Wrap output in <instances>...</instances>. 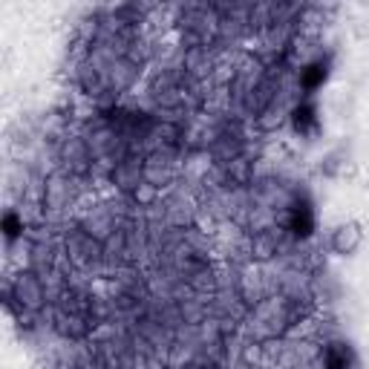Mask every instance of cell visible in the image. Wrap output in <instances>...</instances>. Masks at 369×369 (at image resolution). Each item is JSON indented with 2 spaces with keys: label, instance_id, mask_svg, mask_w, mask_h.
I'll return each mask as SVG.
<instances>
[{
  "label": "cell",
  "instance_id": "obj_1",
  "mask_svg": "<svg viewBox=\"0 0 369 369\" xmlns=\"http://www.w3.org/2000/svg\"><path fill=\"white\" fill-rule=\"evenodd\" d=\"M289 124L297 136L312 138L320 130V119H317V104L312 99H297L289 107Z\"/></svg>",
  "mask_w": 369,
  "mask_h": 369
},
{
  "label": "cell",
  "instance_id": "obj_2",
  "mask_svg": "<svg viewBox=\"0 0 369 369\" xmlns=\"http://www.w3.org/2000/svg\"><path fill=\"white\" fill-rule=\"evenodd\" d=\"M361 240H363V234H361L358 222H340L329 237V248L335 254H340V257H349V254H355L361 248Z\"/></svg>",
  "mask_w": 369,
  "mask_h": 369
},
{
  "label": "cell",
  "instance_id": "obj_3",
  "mask_svg": "<svg viewBox=\"0 0 369 369\" xmlns=\"http://www.w3.org/2000/svg\"><path fill=\"white\" fill-rule=\"evenodd\" d=\"M0 228H3L6 245H15L17 240H23V234H27V217H23L20 208H9V211L3 214V222H0Z\"/></svg>",
  "mask_w": 369,
  "mask_h": 369
}]
</instances>
